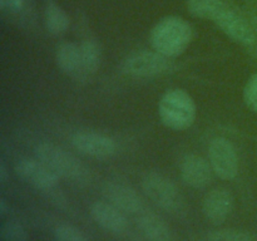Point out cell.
I'll list each match as a JSON object with an SVG mask.
<instances>
[{"mask_svg":"<svg viewBox=\"0 0 257 241\" xmlns=\"http://www.w3.org/2000/svg\"><path fill=\"white\" fill-rule=\"evenodd\" d=\"M207 241H253V238L245 231L218 230L208 233Z\"/></svg>","mask_w":257,"mask_h":241,"instance_id":"cell-20","label":"cell"},{"mask_svg":"<svg viewBox=\"0 0 257 241\" xmlns=\"http://www.w3.org/2000/svg\"><path fill=\"white\" fill-rule=\"evenodd\" d=\"M0 236L4 241H27L28 232L22 223L17 221H5L0 226Z\"/></svg>","mask_w":257,"mask_h":241,"instance_id":"cell-19","label":"cell"},{"mask_svg":"<svg viewBox=\"0 0 257 241\" xmlns=\"http://www.w3.org/2000/svg\"><path fill=\"white\" fill-rule=\"evenodd\" d=\"M35 158L47 165L55 175L65 178L77 186H85L90 182L89 170L73 153L49 142L39 143L34 148Z\"/></svg>","mask_w":257,"mask_h":241,"instance_id":"cell-2","label":"cell"},{"mask_svg":"<svg viewBox=\"0 0 257 241\" xmlns=\"http://www.w3.org/2000/svg\"><path fill=\"white\" fill-rule=\"evenodd\" d=\"M138 227L150 241H173L167 223L155 213H143L138 217Z\"/></svg>","mask_w":257,"mask_h":241,"instance_id":"cell-15","label":"cell"},{"mask_svg":"<svg viewBox=\"0 0 257 241\" xmlns=\"http://www.w3.org/2000/svg\"><path fill=\"white\" fill-rule=\"evenodd\" d=\"M57 241H88L87 237L77 227L68 223L59 225L54 231Z\"/></svg>","mask_w":257,"mask_h":241,"instance_id":"cell-21","label":"cell"},{"mask_svg":"<svg viewBox=\"0 0 257 241\" xmlns=\"http://www.w3.org/2000/svg\"><path fill=\"white\" fill-rule=\"evenodd\" d=\"M208 161L213 173L221 180H233L238 173V156L235 146L225 137H216L208 145Z\"/></svg>","mask_w":257,"mask_h":241,"instance_id":"cell-6","label":"cell"},{"mask_svg":"<svg viewBox=\"0 0 257 241\" xmlns=\"http://www.w3.org/2000/svg\"><path fill=\"white\" fill-rule=\"evenodd\" d=\"M143 192L160 208L172 215H182L186 202L177 186L158 172H148L142 178Z\"/></svg>","mask_w":257,"mask_h":241,"instance_id":"cell-4","label":"cell"},{"mask_svg":"<svg viewBox=\"0 0 257 241\" xmlns=\"http://www.w3.org/2000/svg\"><path fill=\"white\" fill-rule=\"evenodd\" d=\"M193 30L190 23L181 17H166L151 30L153 49L167 58L180 57L192 42Z\"/></svg>","mask_w":257,"mask_h":241,"instance_id":"cell-1","label":"cell"},{"mask_svg":"<svg viewBox=\"0 0 257 241\" xmlns=\"http://www.w3.org/2000/svg\"><path fill=\"white\" fill-rule=\"evenodd\" d=\"M170 69V58L156 50H141L132 53L122 63L123 73L133 78L157 77L165 74Z\"/></svg>","mask_w":257,"mask_h":241,"instance_id":"cell-5","label":"cell"},{"mask_svg":"<svg viewBox=\"0 0 257 241\" xmlns=\"http://www.w3.org/2000/svg\"><path fill=\"white\" fill-rule=\"evenodd\" d=\"M15 172L23 181L40 191H53L58 186L60 178L38 158L19 160L15 165Z\"/></svg>","mask_w":257,"mask_h":241,"instance_id":"cell-8","label":"cell"},{"mask_svg":"<svg viewBox=\"0 0 257 241\" xmlns=\"http://www.w3.org/2000/svg\"><path fill=\"white\" fill-rule=\"evenodd\" d=\"M243 100L251 110L257 113V73L251 75L243 89Z\"/></svg>","mask_w":257,"mask_h":241,"instance_id":"cell-22","label":"cell"},{"mask_svg":"<svg viewBox=\"0 0 257 241\" xmlns=\"http://www.w3.org/2000/svg\"><path fill=\"white\" fill-rule=\"evenodd\" d=\"M80 47V73L93 74L98 70L102 59V49L94 39H85L79 44Z\"/></svg>","mask_w":257,"mask_h":241,"instance_id":"cell-17","label":"cell"},{"mask_svg":"<svg viewBox=\"0 0 257 241\" xmlns=\"http://www.w3.org/2000/svg\"><path fill=\"white\" fill-rule=\"evenodd\" d=\"M24 5L25 0H0V9L12 14L22 12Z\"/></svg>","mask_w":257,"mask_h":241,"instance_id":"cell-23","label":"cell"},{"mask_svg":"<svg viewBox=\"0 0 257 241\" xmlns=\"http://www.w3.org/2000/svg\"><path fill=\"white\" fill-rule=\"evenodd\" d=\"M180 173L183 182L193 188H205L212 181L213 170L210 161L198 155H187L182 158Z\"/></svg>","mask_w":257,"mask_h":241,"instance_id":"cell-10","label":"cell"},{"mask_svg":"<svg viewBox=\"0 0 257 241\" xmlns=\"http://www.w3.org/2000/svg\"><path fill=\"white\" fill-rule=\"evenodd\" d=\"M8 180V170H7V166H5L4 162L0 163V181L3 183L7 182Z\"/></svg>","mask_w":257,"mask_h":241,"instance_id":"cell-24","label":"cell"},{"mask_svg":"<svg viewBox=\"0 0 257 241\" xmlns=\"http://www.w3.org/2000/svg\"><path fill=\"white\" fill-rule=\"evenodd\" d=\"M72 145L83 155L93 158H109L117 152L114 140L93 131H82L73 135Z\"/></svg>","mask_w":257,"mask_h":241,"instance_id":"cell-9","label":"cell"},{"mask_svg":"<svg viewBox=\"0 0 257 241\" xmlns=\"http://www.w3.org/2000/svg\"><path fill=\"white\" fill-rule=\"evenodd\" d=\"M90 215L104 230L113 233H122L127 230L128 221L123 211L105 201H95L90 206Z\"/></svg>","mask_w":257,"mask_h":241,"instance_id":"cell-13","label":"cell"},{"mask_svg":"<svg viewBox=\"0 0 257 241\" xmlns=\"http://www.w3.org/2000/svg\"><path fill=\"white\" fill-rule=\"evenodd\" d=\"M44 23L48 32L53 35L63 34L67 32L70 25V20L67 13L53 0H48L45 4Z\"/></svg>","mask_w":257,"mask_h":241,"instance_id":"cell-16","label":"cell"},{"mask_svg":"<svg viewBox=\"0 0 257 241\" xmlns=\"http://www.w3.org/2000/svg\"><path fill=\"white\" fill-rule=\"evenodd\" d=\"M196 104L185 89L175 88L162 94L158 102V115L165 127L173 131L190 128L196 119Z\"/></svg>","mask_w":257,"mask_h":241,"instance_id":"cell-3","label":"cell"},{"mask_svg":"<svg viewBox=\"0 0 257 241\" xmlns=\"http://www.w3.org/2000/svg\"><path fill=\"white\" fill-rule=\"evenodd\" d=\"M103 195L108 202L127 213L140 212L142 200L140 195L127 183L119 181H107L102 187Z\"/></svg>","mask_w":257,"mask_h":241,"instance_id":"cell-11","label":"cell"},{"mask_svg":"<svg viewBox=\"0 0 257 241\" xmlns=\"http://www.w3.org/2000/svg\"><path fill=\"white\" fill-rule=\"evenodd\" d=\"M233 208V195L223 187L211 190L203 198L202 210L206 218L215 225L223 223Z\"/></svg>","mask_w":257,"mask_h":241,"instance_id":"cell-12","label":"cell"},{"mask_svg":"<svg viewBox=\"0 0 257 241\" xmlns=\"http://www.w3.org/2000/svg\"><path fill=\"white\" fill-rule=\"evenodd\" d=\"M8 206H7V201L4 198L0 200V216H5V213L8 212Z\"/></svg>","mask_w":257,"mask_h":241,"instance_id":"cell-25","label":"cell"},{"mask_svg":"<svg viewBox=\"0 0 257 241\" xmlns=\"http://www.w3.org/2000/svg\"><path fill=\"white\" fill-rule=\"evenodd\" d=\"M55 62L65 74H80V47L75 43H60L55 50Z\"/></svg>","mask_w":257,"mask_h":241,"instance_id":"cell-14","label":"cell"},{"mask_svg":"<svg viewBox=\"0 0 257 241\" xmlns=\"http://www.w3.org/2000/svg\"><path fill=\"white\" fill-rule=\"evenodd\" d=\"M252 27H253V29H255V32L257 33V14L253 15V18H252Z\"/></svg>","mask_w":257,"mask_h":241,"instance_id":"cell-26","label":"cell"},{"mask_svg":"<svg viewBox=\"0 0 257 241\" xmlns=\"http://www.w3.org/2000/svg\"><path fill=\"white\" fill-rule=\"evenodd\" d=\"M223 4V0H188L187 9L193 17L211 22L213 15Z\"/></svg>","mask_w":257,"mask_h":241,"instance_id":"cell-18","label":"cell"},{"mask_svg":"<svg viewBox=\"0 0 257 241\" xmlns=\"http://www.w3.org/2000/svg\"><path fill=\"white\" fill-rule=\"evenodd\" d=\"M211 22L215 23L231 40L238 44L252 45L256 42V32L252 25L226 3L213 15Z\"/></svg>","mask_w":257,"mask_h":241,"instance_id":"cell-7","label":"cell"}]
</instances>
